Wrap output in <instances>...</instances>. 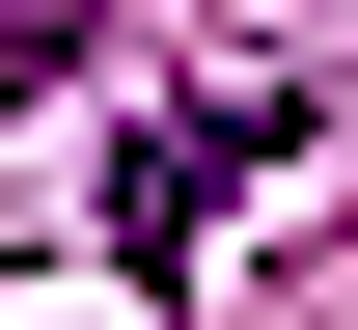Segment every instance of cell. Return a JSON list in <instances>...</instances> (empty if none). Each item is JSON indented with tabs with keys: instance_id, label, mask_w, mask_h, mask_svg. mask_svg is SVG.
Listing matches in <instances>:
<instances>
[{
	"instance_id": "2",
	"label": "cell",
	"mask_w": 358,
	"mask_h": 330,
	"mask_svg": "<svg viewBox=\"0 0 358 330\" xmlns=\"http://www.w3.org/2000/svg\"><path fill=\"white\" fill-rule=\"evenodd\" d=\"M83 28H110V0H0V110H28V83H55Z\"/></svg>"
},
{
	"instance_id": "1",
	"label": "cell",
	"mask_w": 358,
	"mask_h": 330,
	"mask_svg": "<svg viewBox=\"0 0 358 330\" xmlns=\"http://www.w3.org/2000/svg\"><path fill=\"white\" fill-rule=\"evenodd\" d=\"M275 138H303V110H166V138L110 165V248H193V220H221V193H248Z\"/></svg>"
}]
</instances>
